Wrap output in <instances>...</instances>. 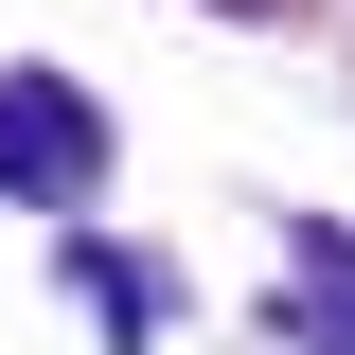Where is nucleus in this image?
<instances>
[{
    "instance_id": "f257e3e1",
    "label": "nucleus",
    "mask_w": 355,
    "mask_h": 355,
    "mask_svg": "<svg viewBox=\"0 0 355 355\" xmlns=\"http://www.w3.org/2000/svg\"><path fill=\"white\" fill-rule=\"evenodd\" d=\"M0 178H18V196H89V178H107V125H89L71 71H18L0 89Z\"/></svg>"
},
{
    "instance_id": "7ed1b4c3",
    "label": "nucleus",
    "mask_w": 355,
    "mask_h": 355,
    "mask_svg": "<svg viewBox=\"0 0 355 355\" xmlns=\"http://www.w3.org/2000/svg\"><path fill=\"white\" fill-rule=\"evenodd\" d=\"M302 284H320V320H338V355H355V231H302Z\"/></svg>"
},
{
    "instance_id": "f03ea898",
    "label": "nucleus",
    "mask_w": 355,
    "mask_h": 355,
    "mask_svg": "<svg viewBox=\"0 0 355 355\" xmlns=\"http://www.w3.org/2000/svg\"><path fill=\"white\" fill-rule=\"evenodd\" d=\"M71 284H89V320H107V338H142V320H160V266H107V249H89Z\"/></svg>"
}]
</instances>
